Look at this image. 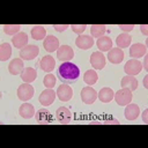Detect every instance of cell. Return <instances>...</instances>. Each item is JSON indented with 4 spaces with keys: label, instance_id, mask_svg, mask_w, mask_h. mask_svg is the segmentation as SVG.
Instances as JSON below:
<instances>
[{
    "label": "cell",
    "instance_id": "f35d334b",
    "mask_svg": "<svg viewBox=\"0 0 148 148\" xmlns=\"http://www.w3.org/2000/svg\"><path fill=\"white\" fill-rule=\"evenodd\" d=\"M143 57H145V59H143L142 68H145V69H147V71H148V65H147V62H148V58H147V56H143Z\"/></svg>",
    "mask_w": 148,
    "mask_h": 148
},
{
    "label": "cell",
    "instance_id": "6da1fadb",
    "mask_svg": "<svg viewBox=\"0 0 148 148\" xmlns=\"http://www.w3.org/2000/svg\"><path fill=\"white\" fill-rule=\"evenodd\" d=\"M57 75L62 83H75L80 77V69L73 62L65 61L57 68Z\"/></svg>",
    "mask_w": 148,
    "mask_h": 148
},
{
    "label": "cell",
    "instance_id": "4dcf8cb0",
    "mask_svg": "<svg viewBox=\"0 0 148 148\" xmlns=\"http://www.w3.org/2000/svg\"><path fill=\"white\" fill-rule=\"evenodd\" d=\"M20 29H21V25H20V24H5V25H3V31H5L7 35H13V36H15L16 34L20 32Z\"/></svg>",
    "mask_w": 148,
    "mask_h": 148
},
{
    "label": "cell",
    "instance_id": "d4e9b609",
    "mask_svg": "<svg viewBox=\"0 0 148 148\" xmlns=\"http://www.w3.org/2000/svg\"><path fill=\"white\" fill-rule=\"evenodd\" d=\"M113 96H114V92H113V90H112L111 88H109V87L102 88V89L99 90V92H98V98H99V101L103 102V103H109V102H111V99L113 98Z\"/></svg>",
    "mask_w": 148,
    "mask_h": 148
},
{
    "label": "cell",
    "instance_id": "7402d4cb",
    "mask_svg": "<svg viewBox=\"0 0 148 148\" xmlns=\"http://www.w3.org/2000/svg\"><path fill=\"white\" fill-rule=\"evenodd\" d=\"M37 77V73H36V69L32 68V67H27L22 71L21 73V79L23 82L25 83H31L36 80Z\"/></svg>",
    "mask_w": 148,
    "mask_h": 148
},
{
    "label": "cell",
    "instance_id": "7a4b0ae2",
    "mask_svg": "<svg viewBox=\"0 0 148 148\" xmlns=\"http://www.w3.org/2000/svg\"><path fill=\"white\" fill-rule=\"evenodd\" d=\"M113 97H114V99H116V102H117L118 105L124 106V105L130 104V102H131L132 98H133V95H132V91H131V90L123 88V89H119V90L114 94Z\"/></svg>",
    "mask_w": 148,
    "mask_h": 148
},
{
    "label": "cell",
    "instance_id": "d6986e66",
    "mask_svg": "<svg viewBox=\"0 0 148 148\" xmlns=\"http://www.w3.org/2000/svg\"><path fill=\"white\" fill-rule=\"evenodd\" d=\"M139 113H140V109H139V105L136 104H127L126 105V109H125V118L127 120H135L138 117H139Z\"/></svg>",
    "mask_w": 148,
    "mask_h": 148
},
{
    "label": "cell",
    "instance_id": "5bb4252c",
    "mask_svg": "<svg viewBox=\"0 0 148 148\" xmlns=\"http://www.w3.org/2000/svg\"><path fill=\"white\" fill-rule=\"evenodd\" d=\"M108 59H109V61L111 64H114V65L120 64L123 61V59H124V52H123V50L119 49V47L111 49L109 51V53H108Z\"/></svg>",
    "mask_w": 148,
    "mask_h": 148
},
{
    "label": "cell",
    "instance_id": "9a60e30c",
    "mask_svg": "<svg viewBox=\"0 0 148 148\" xmlns=\"http://www.w3.org/2000/svg\"><path fill=\"white\" fill-rule=\"evenodd\" d=\"M35 119L38 124L46 125V124L52 123V114L46 109H39L36 113V116H35Z\"/></svg>",
    "mask_w": 148,
    "mask_h": 148
},
{
    "label": "cell",
    "instance_id": "ab89813d",
    "mask_svg": "<svg viewBox=\"0 0 148 148\" xmlns=\"http://www.w3.org/2000/svg\"><path fill=\"white\" fill-rule=\"evenodd\" d=\"M143 86H145V88H148V75H146L143 77Z\"/></svg>",
    "mask_w": 148,
    "mask_h": 148
},
{
    "label": "cell",
    "instance_id": "1f68e13d",
    "mask_svg": "<svg viewBox=\"0 0 148 148\" xmlns=\"http://www.w3.org/2000/svg\"><path fill=\"white\" fill-rule=\"evenodd\" d=\"M43 84L46 87V88H52L54 87L56 84V77L53 74H46L43 79Z\"/></svg>",
    "mask_w": 148,
    "mask_h": 148
},
{
    "label": "cell",
    "instance_id": "cb8c5ba5",
    "mask_svg": "<svg viewBox=\"0 0 148 148\" xmlns=\"http://www.w3.org/2000/svg\"><path fill=\"white\" fill-rule=\"evenodd\" d=\"M96 45L97 47L99 49V51L104 52V51H110L111 50V46H112V40L110 37L108 36H102L97 39L96 42Z\"/></svg>",
    "mask_w": 148,
    "mask_h": 148
},
{
    "label": "cell",
    "instance_id": "9c48e42d",
    "mask_svg": "<svg viewBox=\"0 0 148 148\" xmlns=\"http://www.w3.org/2000/svg\"><path fill=\"white\" fill-rule=\"evenodd\" d=\"M74 57V51L71 46L68 45H62L59 46V49L57 50V58L59 60H61L62 62L65 61H69L71 59H73Z\"/></svg>",
    "mask_w": 148,
    "mask_h": 148
},
{
    "label": "cell",
    "instance_id": "30bf717a",
    "mask_svg": "<svg viewBox=\"0 0 148 148\" xmlns=\"http://www.w3.org/2000/svg\"><path fill=\"white\" fill-rule=\"evenodd\" d=\"M75 45L81 50H89L94 45V38L89 35H80L75 39Z\"/></svg>",
    "mask_w": 148,
    "mask_h": 148
},
{
    "label": "cell",
    "instance_id": "44dd1931",
    "mask_svg": "<svg viewBox=\"0 0 148 148\" xmlns=\"http://www.w3.org/2000/svg\"><path fill=\"white\" fill-rule=\"evenodd\" d=\"M54 65H56V60L53 59V57L51 56H45L40 59L39 61V67L44 71V72H47L50 73L53 68H54Z\"/></svg>",
    "mask_w": 148,
    "mask_h": 148
},
{
    "label": "cell",
    "instance_id": "603a6c76",
    "mask_svg": "<svg viewBox=\"0 0 148 148\" xmlns=\"http://www.w3.org/2000/svg\"><path fill=\"white\" fill-rule=\"evenodd\" d=\"M18 113L22 118L24 119H30L34 117L35 114V108L30 104V103H23L20 109H18Z\"/></svg>",
    "mask_w": 148,
    "mask_h": 148
},
{
    "label": "cell",
    "instance_id": "e575fe53",
    "mask_svg": "<svg viewBox=\"0 0 148 148\" xmlns=\"http://www.w3.org/2000/svg\"><path fill=\"white\" fill-rule=\"evenodd\" d=\"M118 27L121 30H124V31H132L134 29V25L133 24H119Z\"/></svg>",
    "mask_w": 148,
    "mask_h": 148
},
{
    "label": "cell",
    "instance_id": "4316f807",
    "mask_svg": "<svg viewBox=\"0 0 148 148\" xmlns=\"http://www.w3.org/2000/svg\"><path fill=\"white\" fill-rule=\"evenodd\" d=\"M31 37L36 40H40L43 38H45L46 36V30L43 25H34L31 29Z\"/></svg>",
    "mask_w": 148,
    "mask_h": 148
},
{
    "label": "cell",
    "instance_id": "ac0fdd59",
    "mask_svg": "<svg viewBox=\"0 0 148 148\" xmlns=\"http://www.w3.org/2000/svg\"><path fill=\"white\" fill-rule=\"evenodd\" d=\"M146 45L145 44H141V43H136V44H133L131 47H130V56L133 57L134 59L136 58H141L146 54Z\"/></svg>",
    "mask_w": 148,
    "mask_h": 148
},
{
    "label": "cell",
    "instance_id": "d6a6232c",
    "mask_svg": "<svg viewBox=\"0 0 148 148\" xmlns=\"http://www.w3.org/2000/svg\"><path fill=\"white\" fill-rule=\"evenodd\" d=\"M69 28H72L73 32H75V34H82L86 30L87 25L86 24H72Z\"/></svg>",
    "mask_w": 148,
    "mask_h": 148
},
{
    "label": "cell",
    "instance_id": "f1b7e54d",
    "mask_svg": "<svg viewBox=\"0 0 148 148\" xmlns=\"http://www.w3.org/2000/svg\"><path fill=\"white\" fill-rule=\"evenodd\" d=\"M106 31V27L104 24H92L90 27V34L94 37H102Z\"/></svg>",
    "mask_w": 148,
    "mask_h": 148
},
{
    "label": "cell",
    "instance_id": "ba28073f",
    "mask_svg": "<svg viewBox=\"0 0 148 148\" xmlns=\"http://www.w3.org/2000/svg\"><path fill=\"white\" fill-rule=\"evenodd\" d=\"M57 96L61 102H68L73 96V89L67 83H62L57 89Z\"/></svg>",
    "mask_w": 148,
    "mask_h": 148
},
{
    "label": "cell",
    "instance_id": "2e32d148",
    "mask_svg": "<svg viewBox=\"0 0 148 148\" xmlns=\"http://www.w3.org/2000/svg\"><path fill=\"white\" fill-rule=\"evenodd\" d=\"M24 69V64L22 61V59H18V58H15L13 59L10 62H9V66H8V71L12 75H18L22 73V71Z\"/></svg>",
    "mask_w": 148,
    "mask_h": 148
},
{
    "label": "cell",
    "instance_id": "d590c367",
    "mask_svg": "<svg viewBox=\"0 0 148 148\" xmlns=\"http://www.w3.org/2000/svg\"><path fill=\"white\" fill-rule=\"evenodd\" d=\"M140 30H141V32H142L145 36L148 35V25H147V24H141V25H140Z\"/></svg>",
    "mask_w": 148,
    "mask_h": 148
},
{
    "label": "cell",
    "instance_id": "8d00e7d4",
    "mask_svg": "<svg viewBox=\"0 0 148 148\" xmlns=\"http://www.w3.org/2000/svg\"><path fill=\"white\" fill-rule=\"evenodd\" d=\"M142 121L145 124H148V109H146L143 112H142Z\"/></svg>",
    "mask_w": 148,
    "mask_h": 148
},
{
    "label": "cell",
    "instance_id": "f546056e",
    "mask_svg": "<svg viewBox=\"0 0 148 148\" xmlns=\"http://www.w3.org/2000/svg\"><path fill=\"white\" fill-rule=\"evenodd\" d=\"M83 80H84V82H86L88 86H91V84H95V83L97 82L98 75H97V73H96L95 71L89 69V71H87V72L84 73Z\"/></svg>",
    "mask_w": 148,
    "mask_h": 148
},
{
    "label": "cell",
    "instance_id": "52a82bcc",
    "mask_svg": "<svg viewBox=\"0 0 148 148\" xmlns=\"http://www.w3.org/2000/svg\"><path fill=\"white\" fill-rule=\"evenodd\" d=\"M97 98V91L90 86L84 87L81 90V99L86 104H92Z\"/></svg>",
    "mask_w": 148,
    "mask_h": 148
},
{
    "label": "cell",
    "instance_id": "4fadbf2b",
    "mask_svg": "<svg viewBox=\"0 0 148 148\" xmlns=\"http://www.w3.org/2000/svg\"><path fill=\"white\" fill-rule=\"evenodd\" d=\"M43 46L47 52H53L59 49V39L52 35H49L44 38Z\"/></svg>",
    "mask_w": 148,
    "mask_h": 148
},
{
    "label": "cell",
    "instance_id": "3957f363",
    "mask_svg": "<svg viewBox=\"0 0 148 148\" xmlns=\"http://www.w3.org/2000/svg\"><path fill=\"white\" fill-rule=\"evenodd\" d=\"M34 92H35V89L30 83H22L17 88V97L22 102L29 101L34 96Z\"/></svg>",
    "mask_w": 148,
    "mask_h": 148
},
{
    "label": "cell",
    "instance_id": "836d02e7",
    "mask_svg": "<svg viewBox=\"0 0 148 148\" xmlns=\"http://www.w3.org/2000/svg\"><path fill=\"white\" fill-rule=\"evenodd\" d=\"M52 27L54 28V30H56V31H59V32L65 31L67 28H69V25H68V24H53Z\"/></svg>",
    "mask_w": 148,
    "mask_h": 148
},
{
    "label": "cell",
    "instance_id": "83f0119b",
    "mask_svg": "<svg viewBox=\"0 0 148 148\" xmlns=\"http://www.w3.org/2000/svg\"><path fill=\"white\" fill-rule=\"evenodd\" d=\"M10 54H12V46L9 45V43H2L0 45V60L6 61L7 59H9Z\"/></svg>",
    "mask_w": 148,
    "mask_h": 148
},
{
    "label": "cell",
    "instance_id": "8fae6325",
    "mask_svg": "<svg viewBox=\"0 0 148 148\" xmlns=\"http://www.w3.org/2000/svg\"><path fill=\"white\" fill-rule=\"evenodd\" d=\"M56 99V91L52 90L51 88L45 89L44 91H42V94L39 95V102L42 105L44 106H49L51 105Z\"/></svg>",
    "mask_w": 148,
    "mask_h": 148
},
{
    "label": "cell",
    "instance_id": "5b68a950",
    "mask_svg": "<svg viewBox=\"0 0 148 148\" xmlns=\"http://www.w3.org/2000/svg\"><path fill=\"white\" fill-rule=\"evenodd\" d=\"M141 69H142V64L136 59L128 60L124 66V71L127 75H133L134 76V75L139 74L141 72Z\"/></svg>",
    "mask_w": 148,
    "mask_h": 148
},
{
    "label": "cell",
    "instance_id": "ffe728a7",
    "mask_svg": "<svg viewBox=\"0 0 148 148\" xmlns=\"http://www.w3.org/2000/svg\"><path fill=\"white\" fill-rule=\"evenodd\" d=\"M120 84H121L123 88L133 91V90H135L138 88V80L133 75H126V76H124L121 79Z\"/></svg>",
    "mask_w": 148,
    "mask_h": 148
},
{
    "label": "cell",
    "instance_id": "7c38bea8",
    "mask_svg": "<svg viewBox=\"0 0 148 148\" xmlns=\"http://www.w3.org/2000/svg\"><path fill=\"white\" fill-rule=\"evenodd\" d=\"M90 64L95 69H103L105 67V57L102 52H92L90 56Z\"/></svg>",
    "mask_w": 148,
    "mask_h": 148
},
{
    "label": "cell",
    "instance_id": "277c9868",
    "mask_svg": "<svg viewBox=\"0 0 148 148\" xmlns=\"http://www.w3.org/2000/svg\"><path fill=\"white\" fill-rule=\"evenodd\" d=\"M39 53V49L36 45H25L23 49L20 51V57L21 59L24 60H32L35 59Z\"/></svg>",
    "mask_w": 148,
    "mask_h": 148
},
{
    "label": "cell",
    "instance_id": "8992f818",
    "mask_svg": "<svg viewBox=\"0 0 148 148\" xmlns=\"http://www.w3.org/2000/svg\"><path fill=\"white\" fill-rule=\"evenodd\" d=\"M56 118H57V120H58L60 124L66 125V124H69V123L72 121L73 114H72V112L69 111V109H67V108H65V106H60V108H58V110L56 111Z\"/></svg>",
    "mask_w": 148,
    "mask_h": 148
},
{
    "label": "cell",
    "instance_id": "484cf974",
    "mask_svg": "<svg viewBox=\"0 0 148 148\" xmlns=\"http://www.w3.org/2000/svg\"><path fill=\"white\" fill-rule=\"evenodd\" d=\"M132 42V37L128 35V34H120L117 39H116V44L119 49H125V47H128L130 44Z\"/></svg>",
    "mask_w": 148,
    "mask_h": 148
},
{
    "label": "cell",
    "instance_id": "e0dca14e",
    "mask_svg": "<svg viewBox=\"0 0 148 148\" xmlns=\"http://www.w3.org/2000/svg\"><path fill=\"white\" fill-rule=\"evenodd\" d=\"M28 35L24 32H18L14 37H12V44L16 49H23L28 44Z\"/></svg>",
    "mask_w": 148,
    "mask_h": 148
},
{
    "label": "cell",
    "instance_id": "74e56055",
    "mask_svg": "<svg viewBox=\"0 0 148 148\" xmlns=\"http://www.w3.org/2000/svg\"><path fill=\"white\" fill-rule=\"evenodd\" d=\"M104 124H119V121L117 120V119H114V118H108L105 121H104Z\"/></svg>",
    "mask_w": 148,
    "mask_h": 148
}]
</instances>
